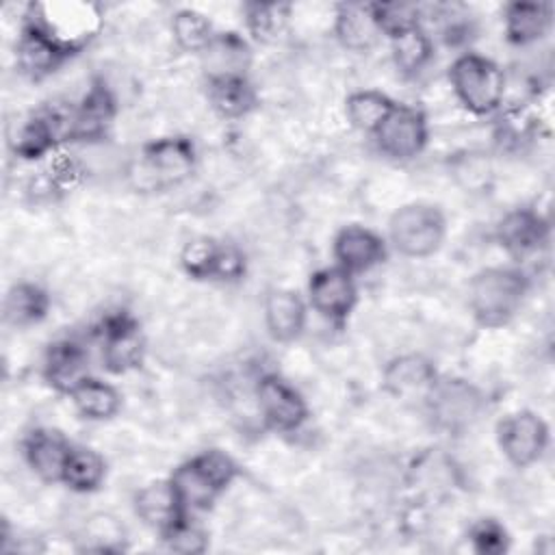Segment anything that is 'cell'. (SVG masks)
<instances>
[{
    "label": "cell",
    "mask_w": 555,
    "mask_h": 555,
    "mask_svg": "<svg viewBox=\"0 0 555 555\" xmlns=\"http://www.w3.org/2000/svg\"><path fill=\"white\" fill-rule=\"evenodd\" d=\"M206 80L221 76H247L251 65V48L247 39L234 30L215 33L210 43L199 52Z\"/></svg>",
    "instance_id": "cell-23"
},
{
    "label": "cell",
    "mask_w": 555,
    "mask_h": 555,
    "mask_svg": "<svg viewBox=\"0 0 555 555\" xmlns=\"http://www.w3.org/2000/svg\"><path fill=\"white\" fill-rule=\"evenodd\" d=\"M141 160L143 169L158 186H171L193 173L197 152L189 137H163L143 145Z\"/></svg>",
    "instance_id": "cell-14"
},
{
    "label": "cell",
    "mask_w": 555,
    "mask_h": 555,
    "mask_svg": "<svg viewBox=\"0 0 555 555\" xmlns=\"http://www.w3.org/2000/svg\"><path fill=\"white\" fill-rule=\"evenodd\" d=\"M334 35H336L338 43L351 52L371 50L382 35L375 24V17H373L371 2L338 4L336 15H334Z\"/></svg>",
    "instance_id": "cell-26"
},
{
    "label": "cell",
    "mask_w": 555,
    "mask_h": 555,
    "mask_svg": "<svg viewBox=\"0 0 555 555\" xmlns=\"http://www.w3.org/2000/svg\"><path fill=\"white\" fill-rule=\"evenodd\" d=\"M26 17L35 20L76 52H80L102 26L100 7L89 2H35L28 4Z\"/></svg>",
    "instance_id": "cell-6"
},
{
    "label": "cell",
    "mask_w": 555,
    "mask_h": 555,
    "mask_svg": "<svg viewBox=\"0 0 555 555\" xmlns=\"http://www.w3.org/2000/svg\"><path fill=\"white\" fill-rule=\"evenodd\" d=\"M206 98L221 119H241L258 106V91L247 76L208 78Z\"/></svg>",
    "instance_id": "cell-25"
},
{
    "label": "cell",
    "mask_w": 555,
    "mask_h": 555,
    "mask_svg": "<svg viewBox=\"0 0 555 555\" xmlns=\"http://www.w3.org/2000/svg\"><path fill=\"white\" fill-rule=\"evenodd\" d=\"M449 82L460 104L475 115H490L503 106L505 72L488 56L460 54L449 67Z\"/></svg>",
    "instance_id": "cell-3"
},
{
    "label": "cell",
    "mask_w": 555,
    "mask_h": 555,
    "mask_svg": "<svg viewBox=\"0 0 555 555\" xmlns=\"http://www.w3.org/2000/svg\"><path fill=\"white\" fill-rule=\"evenodd\" d=\"M371 11L379 33L388 39L418 28L423 17V9L414 2H371Z\"/></svg>",
    "instance_id": "cell-34"
},
{
    "label": "cell",
    "mask_w": 555,
    "mask_h": 555,
    "mask_svg": "<svg viewBox=\"0 0 555 555\" xmlns=\"http://www.w3.org/2000/svg\"><path fill=\"white\" fill-rule=\"evenodd\" d=\"M256 401L264 425L273 431H297L308 418L306 399L278 373H267L258 379Z\"/></svg>",
    "instance_id": "cell-11"
},
{
    "label": "cell",
    "mask_w": 555,
    "mask_h": 555,
    "mask_svg": "<svg viewBox=\"0 0 555 555\" xmlns=\"http://www.w3.org/2000/svg\"><path fill=\"white\" fill-rule=\"evenodd\" d=\"M425 408L431 425L444 434L468 431L486 410V395L479 386L462 377H438Z\"/></svg>",
    "instance_id": "cell-4"
},
{
    "label": "cell",
    "mask_w": 555,
    "mask_h": 555,
    "mask_svg": "<svg viewBox=\"0 0 555 555\" xmlns=\"http://www.w3.org/2000/svg\"><path fill=\"white\" fill-rule=\"evenodd\" d=\"M219 243L221 241L210 236H195L189 243H184L180 251V264L184 273L193 280H212Z\"/></svg>",
    "instance_id": "cell-35"
},
{
    "label": "cell",
    "mask_w": 555,
    "mask_h": 555,
    "mask_svg": "<svg viewBox=\"0 0 555 555\" xmlns=\"http://www.w3.org/2000/svg\"><path fill=\"white\" fill-rule=\"evenodd\" d=\"M496 243L516 262L540 254L551 238L548 221L533 208H514L496 223Z\"/></svg>",
    "instance_id": "cell-13"
},
{
    "label": "cell",
    "mask_w": 555,
    "mask_h": 555,
    "mask_svg": "<svg viewBox=\"0 0 555 555\" xmlns=\"http://www.w3.org/2000/svg\"><path fill=\"white\" fill-rule=\"evenodd\" d=\"M468 542L479 555H503L509 548V533L499 520L479 518L468 531Z\"/></svg>",
    "instance_id": "cell-37"
},
{
    "label": "cell",
    "mask_w": 555,
    "mask_h": 555,
    "mask_svg": "<svg viewBox=\"0 0 555 555\" xmlns=\"http://www.w3.org/2000/svg\"><path fill=\"white\" fill-rule=\"evenodd\" d=\"M332 254L340 269L356 275L379 267L388 256V247L377 232L364 225H345L334 236Z\"/></svg>",
    "instance_id": "cell-16"
},
{
    "label": "cell",
    "mask_w": 555,
    "mask_h": 555,
    "mask_svg": "<svg viewBox=\"0 0 555 555\" xmlns=\"http://www.w3.org/2000/svg\"><path fill=\"white\" fill-rule=\"evenodd\" d=\"M553 24L551 2H509L503 9V28L512 46H531L540 41Z\"/></svg>",
    "instance_id": "cell-24"
},
{
    "label": "cell",
    "mask_w": 555,
    "mask_h": 555,
    "mask_svg": "<svg viewBox=\"0 0 555 555\" xmlns=\"http://www.w3.org/2000/svg\"><path fill=\"white\" fill-rule=\"evenodd\" d=\"M390 52L403 76H416L434 59V41L423 26L405 30L390 39Z\"/></svg>",
    "instance_id": "cell-30"
},
{
    "label": "cell",
    "mask_w": 555,
    "mask_h": 555,
    "mask_svg": "<svg viewBox=\"0 0 555 555\" xmlns=\"http://www.w3.org/2000/svg\"><path fill=\"white\" fill-rule=\"evenodd\" d=\"M548 425L531 410H516L496 423V444L516 468H527L542 460L548 447Z\"/></svg>",
    "instance_id": "cell-7"
},
{
    "label": "cell",
    "mask_w": 555,
    "mask_h": 555,
    "mask_svg": "<svg viewBox=\"0 0 555 555\" xmlns=\"http://www.w3.org/2000/svg\"><path fill=\"white\" fill-rule=\"evenodd\" d=\"M375 143L382 154L392 160H410L418 156L429 137L427 117L421 108L410 104H395L384 124L375 130Z\"/></svg>",
    "instance_id": "cell-10"
},
{
    "label": "cell",
    "mask_w": 555,
    "mask_h": 555,
    "mask_svg": "<svg viewBox=\"0 0 555 555\" xmlns=\"http://www.w3.org/2000/svg\"><path fill=\"white\" fill-rule=\"evenodd\" d=\"M527 291L529 278L520 269L486 267L468 282L470 314L481 327H503L518 314Z\"/></svg>",
    "instance_id": "cell-1"
},
{
    "label": "cell",
    "mask_w": 555,
    "mask_h": 555,
    "mask_svg": "<svg viewBox=\"0 0 555 555\" xmlns=\"http://www.w3.org/2000/svg\"><path fill=\"white\" fill-rule=\"evenodd\" d=\"M102 366L113 375H126L143 364L145 336L139 321L128 312L108 314L100 330Z\"/></svg>",
    "instance_id": "cell-8"
},
{
    "label": "cell",
    "mask_w": 555,
    "mask_h": 555,
    "mask_svg": "<svg viewBox=\"0 0 555 555\" xmlns=\"http://www.w3.org/2000/svg\"><path fill=\"white\" fill-rule=\"evenodd\" d=\"M245 269H247L245 254L234 243H219L212 280H217V282H238L245 275Z\"/></svg>",
    "instance_id": "cell-39"
},
{
    "label": "cell",
    "mask_w": 555,
    "mask_h": 555,
    "mask_svg": "<svg viewBox=\"0 0 555 555\" xmlns=\"http://www.w3.org/2000/svg\"><path fill=\"white\" fill-rule=\"evenodd\" d=\"M215 33L217 30L212 28V22L195 9H180L171 17V35L178 48L186 52L199 54L210 43Z\"/></svg>",
    "instance_id": "cell-33"
},
{
    "label": "cell",
    "mask_w": 555,
    "mask_h": 555,
    "mask_svg": "<svg viewBox=\"0 0 555 555\" xmlns=\"http://www.w3.org/2000/svg\"><path fill=\"white\" fill-rule=\"evenodd\" d=\"M80 165L76 158H72L69 154H56L50 163V184L65 191L69 186H74L80 178Z\"/></svg>",
    "instance_id": "cell-40"
},
{
    "label": "cell",
    "mask_w": 555,
    "mask_h": 555,
    "mask_svg": "<svg viewBox=\"0 0 555 555\" xmlns=\"http://www.w3.org/2000/svg\"><path fill=\"white\" fill-rule=\"evenodd\" d=\"M395 104L397 102L392 98H388L386 93L364 89V91H353L347 98L345 113L353 128L375 134V130L384 124V119L390 115Z\"/></svg>",
    "instance_id": "cell-31"
},
{
    "label": "cell",
    "mask_w": 555,
    "mask_h": 555,
    "mask_svg": "<svg viewBox=\"0 0 555 555\" xmlns=\"http://www.w3.org/2000/svg\"><path fill=\"white\" fill-rule=\"evenodd\" d=\"M291 17V7L284 2H247L243 4V20L249 35L260 43L275 41Z\"/></svg>",
    "instance_id": "cell-32"
},
{
    "label": "cell",
    "mask_w": 555,
    "mask_h": 555,
    "mask_svg": "<svg viewBox=\"0 0 555 555\" xmlns=\"http://www.w3.org/2000/svg\"><path fill=\"white\" fill-rule=\"evenodd\" d=\"M106 477V462L104 457L89 449V447H72L63 475H61V483H65L69 490L87 494V492H95Z\"/></svg>",
    "instance_id": "cell-29"
},
{
    "label": "cell",
    "mask_w": 555,
    "mask_h": 555,
    "mask_svg": "<svg viewBox=\"0 0 555 555\" xmlns=\"http://www.w3.org/2000/svg\"><path fill=\"white\" fill-rule=\"evenodd\" d=\"M236 462L221 449H208L182 462L169 481L186 512H206L236 479Z\"/></svg>",
    "instance_id": "cell-2"
},
{
    "label": "cell",
    "mask_w": 555,
    "mask_h": 555,
    "mask_svg": "<svg viewBox=\"0 0 555 555\" xmlns=\"http://www.w3.org/2000/svg\"><path fill=\"white\" fill-rule=\"evenodd\" d=\"M50 295L35 282H15L2 301L4 323L24 330L41 323L50 312Z\"/></svg>",
    "instance_id": "cell-27"
},
{
    "label": "cell",
    "mask_w": 555,
    "mask_h": 555,
    "mask_svg": "<svg viewBox=\"0 0 555 555\" xmlns=\"http://www.w3.org/2000/svg\"><path fill=\"white\" fill-rule=\"evenodd\" d=\"M72 447L74 444L65 438V434L52 427H37L22 442L28 468L46 483L61 481Z\"/></svg>",
    "instance_id": "cell-20"
},
{
    "label": "cell",
    "mask_w": 555,
    "mask_h": 555,
    "mask_svg": "<svg viewBox=\"0 0 555 555\" xmlns=\"http://www.w3.org/2000/svg\"><path fill=\"white\" fill-rule=\"evenodd\" d=\"M65 141V113L52 108L30 115L11 137V150L22 160H39Z\"/></svg>",
    "instance_id": "cell-18"
},
{
    "label": "cell",
    "mask_w": 555,
    "mask_h": 555,
    "mask_svg": "<svg viewBox=\"0 0 555 555\" xmlns=\"http://www.w3.org/2000/svg\"><path fill=\"white\" fill-rule=\"evenodd\" d=\"M115 98L111 89L95 80L82 95V100L67 113V137L65 141H98L106 134L115 117Z\"/></svg>",
    "instance_id": "cell-15"
},
{
    "label": "cell",
    "mask_w": 555,
    "mask_h": 555,
    "mask_svg": "<svg viewBox=\"0 0 555 555\" xmlns=\"http://www.w3.org/2000/svg\"><path fill=\"white\" fill-rule=\"evenodd\" d=\"M438 382L434 362L421 353H401L388 360L382 371L384 390L397 399H423Z\"/></svg>",
    "instance_id": "cell-17"
},
{
    "label": "cell",
    "mask_w": 555,
    "mask_h": 555,
    "mask_svg": "<svg viewBox=\"0 0 555 555\" xmlns=\"http://www.w3.org/2000/svg\"><path fill=\"white\" fill-rule=\"evenodd\" d=\"M76 412L89 421H108L121 408L119 390L98 377H87L72 395H69Z\"/></svg>",
    "instance_id": "cell-28"
},
{
    "label": "cell",
    "mask_w": 555,
    "mask_h": 555,
    "mask_svg": "<svg viewBox=\"0 0 555 555\" xmlns=\"http://www.w3.org/2000/svg\"><path fill=\"white\" fill-rule=\"evenodd\" d=\"M264 327L275 343H293L301 336L308 308L299 293L291 288H273L264 297Z\"/></svg>",
    "instance_id": "cell-22"
},
{
    "label": "cell",
    "mask_w": 555,
    "mask_h": 555,
    "mask_svg": "<svg viewBox=\"0 0 555 555\" xmlns=\"http://www.w3.org/2000/svg\"><path fill=\"white\" fill-rule=\"evenodd\" d=\"M447 236V219L434 204L412 202L397 208L388 221V238L405 258L436 254Z\"/></svg>",
    "instance_id": "cell-5"
},
{
    "label": "cell",
    "mask_w": 555,
    "mask_h": 555,
    "mask_svg": "<svg viewBox=\"0 0 555 555\" xmlns=\"http://www.w3.org/2000/svg\"><path fill=\"white\" fill-rule=\"evenodd\" d=\"M76 50L61 43L35 20L26 17L15 43L17 69L30 80H43L54 74L65 61H69Z\"/></svg>",
    "instance_id": "cell-9"
},
{
    "label": "cell",
    "mask_w": 555,
    "mask_h": 555,
    "mask_svg": "<svg viewBox=\"0 0 555 555\" xmlns=\"http://www.w3.org/2000/svg\"><path fill=\"white\" fill-rule=\"evenodd\" d=\"M308 301L312 310L319 312L323 319L336 325L345 323L358 304V288L353 275L338 264L314 271L308 282Z\"/></svg>",
    "instance_id": "cell-12"
},
{
    "label": "cell",
    "mask_w": 555,
    "mask_h": 555,
    "mask_svg": "<svg viewBox=\"0 0 555 555\" xmlns=\"http://www.w3.org/2000/svg\"><path fill=\"white\" fill-rule=\"evenodd\" d=\"M87 377H91L89 351L78 340L63 338L48 347L43 358V379L52 390L69 397Z\"/></svg>",
    "instance_id": "cell-19"
},
{
    "label": "cell",
    "mask_w": 555,
    "mask_h": 555,
    "mask_svg": "<svg viewBox=\"0 0 555 555\" xmlns=\"http://www.w3.org/2000/svg\"><path fill=\"white\" fill-rule=\"evenodd\" d=\"M134 514L139 520L154 529L158 535L173 527L180 518H184L189 512L182 507L173 486L169 479H156L145 483L134 494Z\"/></svg>",
    "instance_id": "cell-21"
},
{
    "label": "cell",
    "mask_w": 555,
    "mask_h": 555,
    "mask_svg": "<svg viewBox=\"0 0 555 555\" xmlns=\"http://www.w3.org/2000/svg\"><path fill=\"white\" fill-rule=\"evenodd\" d=\"M89 544L87 551H100V553H115L121 551V527L115 522V518L98 514L87 525V538Z\"/></svg>",
    "instance_id": "cell-38"
},
{
    "label": "cell",
    "mask_w": 555,
    "mask_h": 555,
    "mask_svg": "<svg viewBox=\"0 0 555 555\" xmlns=\"http://www.w3.org/2000/svg\"><path fill=\"white\" fill-rule=\"evenodd\" d=\"M160 540L165 542V546L173 553H182V555H195V553H204L208 546V535L202 527H197L195 522H191L189 514L184 518H180L173 527H169L167 531L160 533Z\"/></svg>",
    "instance_id": "cell-36"
}]
</instances>
